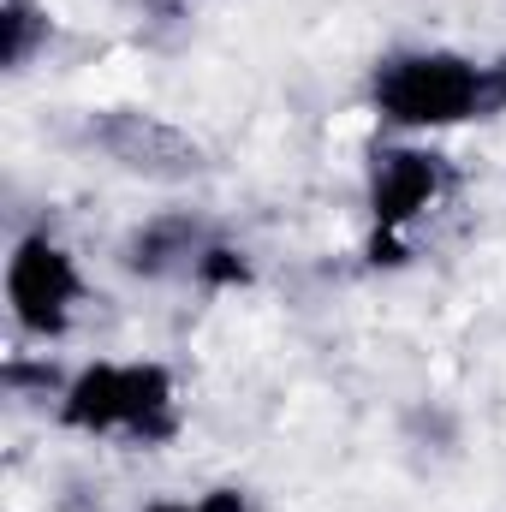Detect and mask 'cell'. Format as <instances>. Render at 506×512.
Instances as JSON below:
<instances>
[{
    "label": "cell",
    "mask_w": 506,
    "mask_h": 512,
    "mask_svg": "<svg viewBox=\"0 0 506 512\" xmlns=\"http://www.w3.org/2000/svg\"><path fill=\"white\" fill-rule=\"evenodd\" d=\"M90 149L108 155V167H120L131 179L149 185H191L209 173V149L167 114L149 108H108L90 120Z\"/></svg>",
    "instance_id": "obj_5"
},
{
    "label": "cell",
    "mask_w": 506,
    "mask_h": 512,
    "mask_svg": "<svg viewBox=\"0 0 506 512\" xmlns=\"http://www.w3.org/2000/svg\"><path fill=\"white\" fill-rule=\"evenodd\" d=\"M54 42V12L42 0H0V66L6 72H30L36 54H48Z\"/></svg>",
    "instance_id": "obj_7"
},
{
    "label": "cell",
    "mask_w": 506,
    "mask_h": 512,
    "mask_svg": "<svg viewBox=\"0 0 506 512\" xmlns=\"http://www.w3.org/2000/svg\"><path fill=\"white\" fill-rule=\"evenodd\" d=\"M370 114L387 137H447L489 120V60L465 48H393L370 72Z\"/></svg>",
    "instance_id": "obj_2"
},
{
    "label": "cell",
    "mask_w": 506,
    "mask_h": 512,
    "mask_svg": "<svg viewBox=\"0 0 506 512\" xmlns=\"http://www.w3.org/2000/svg\"><path fill=\"white\" fill-rule=\"evenodd\" d=\"M54 423L84 441L155 453L179 435V376L161 358H90L54 393Z\"/></svg>",
    "instance_id": "obj_1"
},
{
    "label": "cell",
    "mask_w": 506,
    "mask_h": 512,
    "mask_svg": "<svg viewBox=\"0 0 506 512\" xmlns=\"http://www.w3.org/2000/svg\"><path fill=\"white\" fill-rule=\"evenodd\" d=\"M489 120H506V54L489 60Z\"/></svg>",
    "instance_id": "obj_10"
},
{
    "label": "cell",
    "mask_w": 506,
    "mask_h": 512,
    "mask_svg": "<svg viewBox=\"0 0 506 512\" xmlns=\"http://www.w3.org/2000/svg\"><path fill=\"white\" fill-rule=\"evenodd\" d=\"M137 6H185V0H137Z\"/></svg>",
    "instance_id": "obj_12"
},
{
    "label": "cell",
    "mask_w": 506,
    "mask_h": 512,
    "mask_svg": "<svg viewBox=\"0 0 506 512\" xmlns=\"http://www.w3.org/2000/svg\"><path fill=\"white\" fill-rule=\"evenodd\" d=\"M453 191V161L429 137H381L364 167V215H370V262H411L417 221Z\"/></svg>",
    "instance_id": "obj_3"
},
{
    "label": "cell",
    "mask_w": 506,
    "mask_h": 512,
    "mask_svg": "<svg viewBox=\"0 0 506 512\" xmlns=\"http://www.w3.org/2000/svg\"><path fill=\"white\" fill-rule=\"evenodd\" d=\"M137 512H197V495L185 501V495H161V501H143Z\"/></svg>",
    "instance_id": "obj_11"
},
{
    "label": "cell",
    "mask_w": 506,
    "mask_h": 512,
    "mask_svg": "<svg viewBox=\"0 0 506 512\" xmlns=\"http://www.w3.org/2000/svg\"><path fill=\"white\" fill-rule=\"evenodd\" d=\"M251 280H256L251 251L233 245V239H209L203 256H197V268H191V286H203V292H245Z\"/></svg>",
    "instance_id": "obj_8"
},
{
    "label": "cell",
    "mask_w": 506,
    "mask_h": 512,
    "mask_svg": "<svg viewBox=\"0 0 506 512\" xmlns=\"http://www.w3.org/2000/svg\"><path fill=\"white\" fill-rule=\"evenodd\" d=\"M0 292H6V316L24 340H66L78 328V310L90 304V280L78 268V256L66 251L48 227H30L12 239L6 268H0Z\"/></svg>",
    "instance_id": "obj_4"
},
{
    "label": "cell",
    "mask_w": 506,
    "mask_h": 512,
    "mask_svg": "<svg viewBox=\"0 0 506 512\" xmlns=\"http://www.w3.org/2000/svg\"><path fill=\"white\" fill-rule=\"evenodd\" d=\"M197 512H256V495L239 489V483H215L197 495Z\"/></svg>",
    "instance_id": "obj_9"
},
{
    "label": "cell",
    "mask_w": 506,
    "mask_h": 512,
    "mask_svg": "<svg viewBox=\"0 0 506 512\" xmlns=\"http://www.w3.org/2000/svg\"><path fill=\"white\" fill-rule=\"evenodd\" d=\"M215 233L203 227V215L191 209H161L149 221H137L126 239H120V268L131 280H191L197 256Z\"/></svg>",
    "instance_id": "obj_6"
}]
</instances>
